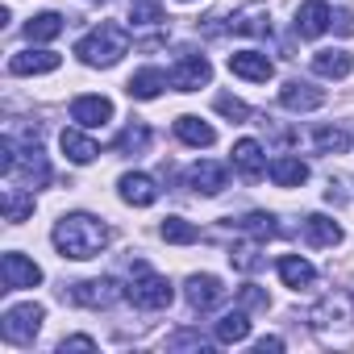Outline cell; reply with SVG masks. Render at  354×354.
<instances>
[{"label":"cell","mask_w":354,"mask_h":354,"mask_svg":"<svg viewBox=\"0 0 354 354\" xmlns=\"http://www.w3.org/2000/svg\"><path fill=\"white\" fill-rule=\"evenodd\" d=\"M129 21L133 26H158L162 21V0H129Z\"/></svg>","instance_id":"33"},{"label":"cell","mask_w":354,"mask_h":354,"mask_svg":"<svg viewBox=\"0 0 354 354\" xmlns=\"http://www.w3.org/2000/svg\"><path fill=\"white\" fill-rule=\"evenodd\" d=\"M217 342H225V346H234V342H246L250 337V317H246V308H234V313H225L221 321H217Z\"/></svg>","instance_id":"26"},{"label":"cell","mask_w":354,"mask_h":354,"mask_svg":"<svg viewBox=\"0 0 354 354\" xmlns=\"http://www.w3.org/2000/svg\"><path fill=\"white\" fill-rule=\"evenodd\" d=\"M30 213H34V188H30V192H21V188H9V192H5V217L17 225V221H26Z\"/></svg>","instance_id":"31"},{"label":"cell","mask_w":354,"mask_h":354,"mask_svg":"<svg viewBox=\"0 0 354 354\" xmlns=\"http://www.w3.org/2000/svg\"><path fill=\"white\" fill-rule=\"evenodd\" d=\"M209 342L201 337V333H192V329H184V333H175V337H167V350H205Z\"/></svg>","instance_id":"37"},{"label":"cell","mask_w":354,"mask_h":354,"mask_svg":"<svg viewBox=\"0 0 354 354\" xmlns=\"http://www.w3.org/2000/svg\"><path fill=\"white\" fill-rule=\"evenodd\" d=\"M238 300H242V308H267V292H263L259 283H246V288L238 292Z\"/></svg>","instance_id":"38"},{"label":"cell","mask_w":354,"mask_h":354,"mask_svg":"<svg viewBox=\"0 0 354 354\" xmlns=\"http://www.w3.org/2000/svg\"><path fill=\"white\" fill-rule=\"evenodd\" d=\"M146 146H150V129H146L142 121H133L129 129H121V133H117V142H113V150H117V154H142Z\"/></svg>","instance_id":"29"},{"label":"cell","mask_w":354,"mask_h":354,"mask_svg":"<svg viewBox=\"0 0 354 354\" xmlns=\"http://www.w3.org/2000/svg\"><path fill=\"white\" fill-rule=\"evenodd\" d=\"M209 80H213V67H209V59L196 55V50H184L180 59H175L171 75H167V84L180 88V92H196V88H205Z\"/></svg>","instance_id":"6"},{"label":"cell","mask_w":354,"mask_h":354,"mask_svg":"<svg viewBox=\"0 0 354 354\" xmlns=\"http://www.w3.org/2000/svg\"><path fill=\"white\" fill-rule=\"evenodd\" d=\"M0 279H5V292H17V288H38L42 283V267L30 263L26 254L9 250L5 259H0Z\"/></svg>","instance_id":"8"},{"label":"cell","mask_w":354,"mask_h":354,"mask_svg":"<svg viewBox=\"0 0 354 354\" xmlns=\"http://www.w3.org/2000/svg\"><path fill=\"white\" fill-rule=\"evenodd\" d=\"M308 325L321 333L329 346H350L354 342V300L346 292H329L308 308Z\"/></svg>","instance_id":"2"},{"label":"cell","mask_w":354,"mask_h":354,"mask_svg":"<svg viewBox=\"0 0 354 354\" xmlns=\"http://www.w3.org/2000/svg\"><path fill=\"white\" fill-rule=\"evenodd\" d=\"M230 71L250 80V84H267L275 75V63L267 55H259V50H238V55H230Z\"/></svg>","instance_id":"11"},{"label":"cell","mask_w":354,"mask_h":354,"mask_svg":"<svg viewBox=\"0 0 354 354\" xmlns=\"http://www.w3.org/2000/svg\"><path fill=\"white\" fill-rule=\"evenodd\" d=\"M279 104L292 109V113H313V109L325 104V92L313 88V84H304V80H288V84L279 88Z\"/></svg>","instance_id":"10"},{"label":"cell","mask_w":354,"mask_h":354,"mask_svg":"<svg viewBox=\"0 0 354 354\" xmlns=\"http://www.w3.org/2000/svg\"><path fill=\"white\" fill-rule=\"evenodd\" d=\"M304 238L313 246H337L342 242V225L329 221V217H321V213H313V217H304Z\"/></svg>","instance_id":"25"},{"label":"cell","mask_w":354,"mask_h":354,"mask_svg":"<svg viewBox=\"0 0 354 354\" xmlns=\"http://www.w3.org/2000/svg\"><path fill=\"white\" fill-rule=\"evenodd\" d=\"M121 201H125V205H133V209H150V205L158 201V188H154L150 175L129 171V175H121Z\"/></svg>","instance_id":"15"},{"label":"cell","mask_w":354,"mask_h":354,"mask_svg":"<svg viewBox=\"0 0 354 354\" xmlns=\"http://www.w3.org/2000/svg\"><path fill=\"white\" fill-rule=\"evenodd\" d=\"M337 34H354V13L350 9H333V21H329Z\"/></svg>","instance_id":"40"},{"label":"cell","mask_w":354,"mask_h":354,"mask_svg":"<svg viewBox=\"0 0 354 354\" xmlns=\"http://www.w3.org/2000/svg\"><path fill=\"white\" fill-rule=\"evenodd\" d=\"M184 296H188V308H192V313H205V308H213V304L225 296V288H221L217 275H192L188 288H184Z\"/></svg>","instance_id":"14"},{"label":"cell","mask_w":354,"mask_h":354,"mask_svg":"<svg viewBox=\"0 0 354 354\" xmlns=\"http://www.w3.org/2000/svg\"><path fill=\"white\" fill-rule=\"evenodd\" d=\"M267 171H271V180H275L279 188H300V184L308 180V167H304L300 158H292V154H279Z\"/></svg>","instance_id":"21"},{"label":"cell","mask_w":354,"mask_h":354,"mask_svg":"<svg viewBox=\"0 0 354 354\" xmlns=\"http://www.w3.org/2000/svg\"><path fill=\"white\" fill-rule=\"evenodd\" d=\"M225 30H234V34H271V21H267V5H246V9H238L234 13V21L225 26Z\"/></svg>","instance_id":"19"},{"label":"cell","mask_w":354,"mask_h":354,"mask_svg":"<svg viewBox=\"0 0 354 354\" xmlns=\"http://www.w3.org/2000/svg\"><path fill=\"white\" fill-rule=\"evenodd\" d=\"M333 21V9L325 5V0H308V5L296 9V34L300 38H321Z\"/></svg>","instance_id":"13"},{"label":"cell","mask_w":354,"mask_h":354,"mask_svg":"<svg viewBox=\"0 0 354 354\" xmlns=\"http://www.w3.org/2000/svg\"><path fill=\"white\" fill-rule=\"evenodd\" d=\"M125 50H129V34H125L121 26H113V21H100V26L88 30V34L80 38V46H75L80 63H88V67H113V63H121Z\"/></svg>","instance_id":"3"},{"label":"cell","mask_w":354,"mask_h":354,"mask_svg":"<svg viewBox=\"0 0 354 354\" xmlns=\"http://www.w3.org/2000/svg\"><path fill=\"white\" fill-rule=\"evenodd\" d=\"M71 121H80L84 129H100L113 121V100L109 96H80L71 104Z\"/></svg>","instance_id":"12"},{"label":"cell","mask_w":354,"mask_h":354,"mask_svg":"<svg viewBox=\"0 0 354 354\" xmlns=\"http://www.w3.org/2000/svg\"><path fill=\"white\" fill-rule=\"evenodd\" d=\"M162 88H167V75H162L158 67H142V71L129 75V84H125V92H129L133 100H154Z\"/></svg>","instance_id":"20"},{"label":"cell","mask_w":354,"mask_h":354,"mask_svg":"<svg viewBox=\"0 0 354 354\" xmlns=\"http://www.w3.org/2000/svg\"><path fill=\"white\" fill-rule=\"evenodd\" d=\"M42 317H46L42 304H34V300L17 304V308H9L0 317V333H5V342H13V346H30L38 337V329H42Z\"/></svg>","instance_id":"5"},{"label":"cell","mask_w":354,"mask_h":354,"mask_svg":"<svg viewBox=\"0 0 354 354\" xmlns=\"http://www.w3.org/2000/svg\"><path fill=\"white\" fill-rule=\"evenodd\" d=\"M59 63L63 59L55 50H21L9 59V71L13 75H50V71H59Z\"/></svg>","instance_id":"16"},{"label":"cell","mask_w":354,"mask_h":354,"mask_svg":"<svg viewBox=\"0 0 354 354\" xmlns=\"http://www.w3.org/2000/svg\"><path fill=\"white\" fill-rule=\"evenodd\" d=\"M313 142H317V150H325V154H342V150L350 146V133H346V129H317Z\"/></svg>","instance_id":"34"},{"label":"cell","mask_w":354,"mask_h":354,"mask_svg":"<svg viewBox=\"0 0 354 354\" xmlns=\"http://www.w3.org/2000/svg\"><path fill=\"white\" fill-rule=\"evenodd\" d=\"M188 180H192V188H196L201 196H217V192L225 188V180H230V175H225V167H221V162H209V158H201V162L188 171Z\"/></svg>","instance_id":"17"},{"label":"cell","mask_w":354,"mask_h":354,"mask_svg":"<svg viewBox=\"0 0 354 354\" xmlns=\"http://www.w3.org/2000/svg\"><path fill=\"white\" fill-rule=\"evenodd\" d=\"M125 296H129V304H138V308H150V313H158V308H167L171 304V283L162 279V275H154L146 263H138L133 267V279H129V288H125Z\"/></svg>","instance_id":"4"},{"label":"cell","mask_w":354,"mask_h":354,"mask_svg":"<svg viewBox=\"0 0 354 354\" xmlns=\"http://www.w3.org/2000/svg\"><path fill=\"white\" fill-rule=\"evenodd\" d=\"M17 175L26 180V188H46V184H50V162H46V154H42L38 142H30L26 150H17L9 180H17Z\"/></svg>","instance_id":"7"},{"label":"cell","mask_w":354,"mask_h":354,"mask_svg":"<svg viewBox=\"0 0 354 354\" xmlns=\"http://www.w3.org/2000/svg\"><path fill=\"white\" fill-rule=\"evenodd\" d=\"M254 350H259V354H275V350H283V337H259Z\"/></svg>","instance_id":"41"},{"label":"cell","mask_w":354,"mask_h":354,"mask_svg":"<svg viewBox=\"0 0 354 354\" xmlns=\"http://www.w3.org/2000/svg\"><path fill=\"white\" fill-rule=\"evenodd\" d=\"M234 225H238L242 234L259 238V242H267V238H275V234H279V225H275V217H271V213H246V217H238Z\"/></svg>","instance_id":"30"},{"label":"cell","mask_w":354,"mask_h":354,"mask_svg":"<svg viewBox=\"0 0 354 354\" xmlns=\"http://www.w3.org/2000/svg\"><path fill=\"white\" fill-rule=\"evenodd\" d=\"M230 263H234L238 271H254V267L263 263V259H259V238L246 242V246H234V250H230Z\"/></svg>","instance_id":"36"},{"label":"cell","mask_w":354,"mask_h":354,"mask_svg":"<svg viewBox=\"0 0 354 354\" xmlns=\"http://www.w3.org/2000/svg\"><path fill=\"white\" fill-rule=\"evenodd\" d=\"M59 146H63V154L71 158V162H92L96 154H100V146L88 138V133H80V129H63V138H59Z\"/></svg>","instance_id":"23"},{"label":"cell","mask_w":354,"mask_h":354,"mask_svg":"<svg viewBox=\"0 0 354 354\" xmlns=\"http://www.w3.org/2000/svg\"><path fill=\"white\" fill-rule=\"evenodd\" d=\"M59 350H63V354H67V350H96V337L75 333V337H63V342H59Z\"/></svg>","instance_id":"39"},{"label":"cell","mask_w":354,"mask_h":354,"mask_svg":"<svg viewBox=\"0 0 354 354\" xmlns=\"http://www.w3.org/2000/svg\"><path fill=\"white\" fill-rule=\"evenodd\" d=\"M350 67H354V59H350L346 50H317V55H313V71L325 75V80H346Z\"/></svg>","instance_id":"22"},{"label":"cell","mask_w":354,"mask_h":354,"mask_svg":"<svg viewBox=\"0 0 354 354\" xmlns=\"http://www.w3.org/2000/svg\"><path fill=\"white\" fill-rule=\"evenodd\" d=\"M217 113H221V117H230L234 125L250 121V104H246V100H238V96H217Z\"/></svg>","instance_id":"35"},{"label":"cell","mask_w":354,"mask_h":354,"mask_svg":"<svg viewBox=\"0 0 354 354\" xmlns=\"http://www.w3.org/2000/svg\"><path fill=\"white\" fill-rule=\"evenodd\" d=\"M71 300L84 308H109L121 300V288H117V279H84L71 288Z\"/></svg>","instance_id":"9"},{"label":"cell","mask_w":354,"mask_h":354,"mask_svg":"<svg viewBox=\"0 0 354 354\" xmlns=\"http://www.w3.org/2000/svg\"><path fill=\"white\" fill-rule=\"evenodd\" d=\"M234 167L246 175V180H259V175L267 171V158H263V146L254 138H242L234 142Z\"/></svg>","instance_id":"18"},{"label":"cell","mask_w":354,"mask_h":354,"mask_svg":"<svg viewBox=\"0 0 354 354\" xmlns=\"http://www.w3.org/2000/svg\"><path fill=\"white\" fill-rule=\"evenodd\" d=\"M175 138L188 142V146H213L217 142L213 125H205L201 117H180V121H175Z\"/></svg>","instance_id":"27"},{"label":"cell","mask_w":354,"mask_h":354,"mask_svg":"<svg viewBox=\"0 0 354 354\" xmlns=\"http://www.w3.org/2000/svg\"><path fill=\"white\" fill-rule=\"evenodd\" d=\"M63 30H67V26H63L59 13H38V17L26 21V38H30V42H55Z\"/></svg>","instance_id":"28"},{"label":"cell","mask_w":354,"mask_h":354,"mask_svg":"<svg viewBox=\"0 0 354 354\" xmlns=\"http://www.w3.org/2000/svg\"><path fill=\"white\" fill-rule=\"evenodd\" d=\"M162 238L175 242V246H188V242H201V230L192 221H184V217H167L162 221Z\"/></svg>","instance_id":"32"},{"label":"cell","mask_w":354,"mask_h":354,"mask_svg":"<svg viewBox=\"0 0 354 354\" xmlns=\"http://www.w3.org/2000/svg\"><path fill=\"white\" fill-rule=\"evenodd\" d=\"M279 279H283L288 288H313V283H317V271H313V263H304L300 254H283V259H279Z\"/></svg>","instance_id":"24"},{"label":"cell","mask_w":354,"mask_h":354,"mask_svg":"<svg viewBox=\"0 0 354 354\" xmlns=\"http://www.w3.org/2000/svg\"><path fill=\"white\" fill-rule=\"evenodd\" d=\"M50 238H55V246H59L63 259L84 263V259H96V254L109 246V225L96 221L92 213H67V217L55 225Z\"/></svg>","instance_id":"1"}]
</instances>
